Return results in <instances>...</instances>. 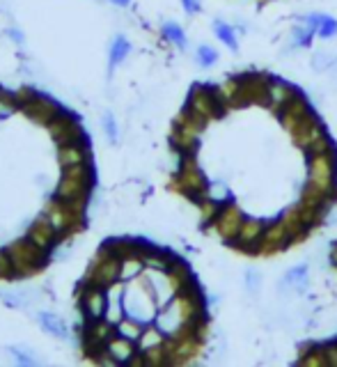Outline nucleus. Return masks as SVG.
<instances>
[{"label":"nucleus","instance_id":"412c9836","mask_svg":"<svg viewBox=\"0 0 337 367\" xmlns=\"http://www.w3.org/2000/svg\"><path fill=\"white\" fill-rule=\"evenodd\" d=\"M282 223H285V227H287V232L292 234V241H303L307 236V232L312 227H309V223L303 219V214H301V207L296 205L292 209H287L285 214H282Z\"/></svg>","mask_w":337,"mask_h":367},{"label":"nucleus","instance_id":"b1692460","mask_svg":"<svg viewBox=\"0 0 337 367\" xmlns=\"http://www.w3.org/2000/svg\"><path fill=\"white\" fill-rule=\"evenodd\" d=\"M131 53V42L124 35H115L113 44H110V51H108V71L113 74L117 67H120L124 60L129 58Z\"/></svg>","mask_w":337,"mask_h":367},{"label":"nucleus","instance_id":"39448f33","mask_svg":"<svg viewBox=\"0 0 337 367\" xmlns=\"http://www.w3.org/2000/svg\"><path fill=\"white\" fill-rule=\"evenodd\" d=\"M227 108L230 106L220 99L216 87H193L188 104H186V111L191 115H195L197 120H202L204 124L213 118H220Z\"/></svg>","mask_w":337,"mask_h":367},{"label":"nucleus","instance_id":"6ab92c4d","mask_svg":"<svg viewBox=\"0 0 337 367\" xmlns=\"http://www.w3.org/2000/svg\"><path fill=\"white\" fill-rule=\"evenodd\" d=\"M28 239L32 243H37L39 248L48 250V248H53L55 239H58V230H55L53 223L46 219V214H41L30 225V230H28Z\"/></svg>","mask_w":337,"mask_h":367},{"label":"nucleus","instance_id":"1a4fd4ad","mask_svg":"<svg viewBox=\"0 0 337 367\" xmlns=\"http://www.w3.org/2000/svg\"><path fill=\"white\" fill-rule=\"evenodd\" d=\"M122 278V260L115 255L101 253L99 260L92 264L87 274V282L94 285V287H103L108 289L110 285H115Z\"/></svg>","mask_w":337,"mask_h":367},{"label":"nucleus","instance_id":"6e6552de","mask_svg":"<svg viewBox=\"0 0 337 367\" xmlns=\"http://www.w3.org/2000/svg\"><path fill=\"white\" fill-rule=\"evenodd\" d=\"M46 219L53 223V227L58 230V234L62 232H72L80 225L83 221V205L80 202H62V200H53L46 205Z\"/></svg>","mask_w":337,"mask_h":367},{"label":"nucleus","instance_id":"aec40b11","mask_svg":"<svg viewBox=\"0 0 337 367\" xmlns=\"http://www.w3.org/2000/svg\"><path fill=\"white\" fill-rule=\"evenodd\" d=\"M83 310H85V315L89 319H99L106 315L108 296H106V291H103V287L89 285V289L85 291V296H83Z\"/></svg>","mask_w":337,"mask_h":367},{"label":"nucleus","instance_id":"423d86ee","mask_svg":"<svg viewBox=\"0 0 337 367\" xmlns=\"http://www.w3.org/2000/svg\"><path fill=\"white\" fill-rule=\"evenodd\" d=\"M175 188L182 191L184 195H188L193 202H202L206 198V191H209V184H206L204 175L199 173V168L193 161V154L184 156V163L179 168V173L175 177Z\"/></svg>","mask_w":337,"mask_h":367},{"label":"nucleus","instance_id":"f3484780","mask_svg":"<svg viewBox=\"0 0 337 367\" xmlns=\"http://www.w3.org/2000/svg\"><path fill=\"white\" fill-rule=\"evenodd\" d=\"M309 113H312V108H309V104H307L305 99H303V94L298 92L296 97H292L285 106L280 108L278 118H280L282 126H285L287 131H294L296 124H298L301 120H305Z\"/></svg>","mask_w":337,"mask_h":367},{"label":"nucleus","instance_id":"393cba45","mask_svg":"<svg viewBox=\"0 0 337 367\" xmlns=\"http://www.w3.org/2000/svg\"><path fill=\"white\" fill-rule=\"evenodd\" d=\"M296 94H298V92H296L292 85L282 83V80H273V83H271V99H268V106H271L273 111L278 113L289 99L296 97Z\"/></svg>","mask_w":337,"mask_h":367},{"label":"nucleus","instance_id":"ddd939ff","mask_svg":"<svg viewBox=\"0 0 337 367\" xmlns=\"http://www.w3.org/2000/svg\"><path fill=\"white\" fill-rule=\"evenodd\" d=\"M19 108L32 122H39V124H48V122L55 120L60 115L58 104H55V101H51L48 97H41V94H37V92H32V97H28Z\"/></svg>","mask_w":337,"mask_h":367},{"label":"nucleus","instance_id":"a878e982","mask_svg":"<svg viewBox=\"0 0 337 367\" xmlns=\"http://www.w3.org/2000/svg\"><path fill=\"white\" fill-rule=\"evenodd\" d=\"M161 35H163L165 42L175 44L177 49H186V32H184V28H182V25H179V23H175V21L163 23Z\"/></svg>","mask_w":337,"mask_h":367},{"label":"nucleus","instance_id":"7ed1b4c3","mask_svg":"<svg viewBox=\"0 0 337 367\" xmlns=\"http://www.w3.org/2000/svg\"><path fill=\"white\" fill-rule=\"evenodd\" d=\"M7 255H10V260H12L14 276H32L44 269V264H46V250L39 248L37 243H32L28 236L17 243H12V246L7 248Z\"/></svg>","mask_w":337,"mask_h":367},{"label":"nucleus","instance_id":"72a5a7b5","mask_svg":"<svg viewBox=\"0 0 337 367\" xmlns=\"http://www.w3.org/2000/svg\"><path fill=\"white\" fill-rule=\"evenodd\" d=\"M312 37H314V30L309 28L307 23L296 25V28H294V44H296V46H309Z\"/></svg>","mask_w":337,"mask_h":367},{"label":"nucleus","instance_id":"4c0bfd02","mask_svg":"<svg viewBox=\"0 0 337 367\" xmlns=\"http://www.w3.org/2000/svg\"><path fill=\"white\" fill-rule=\"evenodd\" d=\"M186 14H199V10H202V3L199 0H182Z\"/></svg>","mask_w":337,"mask_h":367},{"label":"nucleus","instance_id":"c9c22d12","mask_svg":"<svg viewBox=\"0 0 337 367\" xmlns=\"http://www.w3.org/2000/svg\"><path fill=\"white\" fill-rule=\"evenodd\" d=\"M103 131H106L110 142H117V138H120V129H117V120L113 113L103 115Z\"/></svg>","mask_w":337,"mask_h":367},{"label":"nucleus","instance_id":"20e7f679","mask_svg":"<svg viewBox=\"0 0 337 367\" xmlns=\"http://www.w3.org/2000/svg\"><path fill=\"white\" fill-rule=\"evenodd\" d=\"M122 308L127 310V315L131 319H135V322H140V324L149 322V319L154 317L156 296L144 278H140L135 285H131V289L122 298Z\"/></svg>","mask_w":337,"mask_h":367},{"label":"nucleus","instance_id":"f03ea898","mask_svg":"<svg viewBox=\"0 0 337 367\" xmlns=\"http://www.w3.org/2000/svg\"><path fill=\"white\" fill-rule=\"evenodd\" d=\"M92 186V170L89 163H78V166L62 168V177L55 186V200L62 202H80L85 205V198Z\"/></svg>","mask_w":337,"mask_h":367},{"label":"nucleus","instance_id":"2eb2a0df","mask_svg":"<svg viewBox=\"0 0 337 367\" xmlns=\"http://www.w3.org/2000/svg\"><path fill=\"white\" fill-rule=\"evenodd\" d=\"M48 133H51V138L58 142V145H69V142H78L83 140V129L80 124L76 122L74 118H69V115H58L55 120H51L46 124Z\"/></svg>","mask_w":337,"mask_h":367},{"label":"nucleus","instance_id":"7c9ffc66","mask_svg":"<svg viewBox=\"0 0 337 367\" xmlns=\"http://www.w3.org/2000/svg\"><path fill=\"white\" fill-rule=\"evenodd\" d=\"M316 35H319L321 39H330L333 35H337V21H335V19L321 14L319 16V25H316Z\"/></svg>","mask_w":337,"mask_h":367},{"label":"nucleus","instance_id":"473e14b6","mask_svg":"<svg viewBox=\"0 0 337 367\" xmlns=\"http://www.w3.org/2000/svg\"><path fill=\"white\" fill-rule=\"evenodd\" d=\"M195 58H197V65H199V67H213V65L218 63L216 49H211V46H206V44L199 46L197 53H195Z\"/></svg>","mask_w":337,"mask_h":367},{"label":"nucleus","instance_id":"5701e85b","mask_svg":"<svg viewBox=\"0 0 337 367\" xmlns=\"http://www.w3.org/2000/svg\"><path fill=\"white\" fill-rule=\"evenodd\" d=\"M39 326L44 329V333H48L51 337L58 340H67L69 337V326L62 317L53 315V312H39Z\"/></svg>","mask_w":337,"mask_h":367},{"label":"nucleus","instance_id":"a211bd4d","mask_svg":"<svg viewBox=\"0 0 337 367\" xmlns=\"http://www.w3.org/2000/svg\"><path fill=\"white\" fill-rule=\"evenodd\" d=\"M135 356V346H133V340L124 337V335H113L108 340L106 344V351H103L101 358L110 360V363L115 365H124V363H131V358Z\"/></svg>","mask_w":337,"mask_h":367},{"label":"nucleus","instance_id":"58836bf2","mask_svg":"<svg viewBox=\"0 0 337 367\" xmlns=\"http://www.w3.org/2000/svg\"><path fill=\"white\" fill-rule=\"evenodd\" d=\"M113 5H117V8H129L131 5V0H110Z\"/></svg>","mask_w":337,"mask_h":367},{"label":"nucleus","instance_id":"e433bc0d","mask_svg":"<svg viewBox=\"0 0 337 367\" xmlns=\"http://www.w3.org/2000/svg\"><path fill=\"white\" fill-rule=\"evenodd\" d=\"M12 276H14V267L10 255H7V250H0V278H12Z\"/></svg>","mask_w":337,"mask_h":367},{"label":"nucleus","instance_id":"0eeeda50","mask_svg":"<svg viewBox=\"0 0 337 367\" xmlns=\"http://www.w3.org/2000/svg\"><path fill=\"white\" fill-rule=\"evenodd\" d=\"M241 78V90H239V101L237 106L241 104H264L268 106V99H271V83L273 78L266 76V74L259 71H250L243 74Z\"/></svg>","mask_w":337,"mask_h":367},{"label":"nucleus","instance_id":"cd10ccee","mask_svg":"<svg viewBox=\"0 0 337 367\" xmlns=\"http://www.w3.org/2000/svg\"><path fill=\"white\" fill-rule=\"evenodd\" d=\"M213 32H216V37L223 42L230 51H237L239 49V42H237V35H234V28L230 23L225 21H213Z\"/></svg>","mask_w":337,"mask_h":367},{"label":"nucleus","instance_id":"c756f323","mask_svg":"<svg viewBox=\"0 0 337 367\" xmlns=\"http://www.w3.org/2000/svg\"><path fill=\"white\" fill-rule=\"evenodd\" d=\"M301 365H305V367H323V365H328L326 346H321V349H309L305 356L301 358Z\"/></svg>","mask_w":337,"mask_h":367},{"label":"nucleus","instance_id":"4be33fe9","mask_svg":"<svg viewBox=\"0 0 337 367\" xmlns=\"http://www.w3.org/2000/svg\"><path fill=\"white\" fill-rule=\"evenodd\" d=\"M58 161L62 168L78 166V163H87V149L78 142H69V145L58 147Z\"/></svg>","mask_w":337,"mask_h":367},{"label":"nucleus","instance_id":"9b49d317","mask_svg":"<svg viewBox=\"0 0 337 367\" xmlns=\"http://www.w3.org/2000/svg\"><path fill=\"white\" fill-rule=\"evenodd\" d=\"M266 223L259 219H243V225H241L237 239L232 241L234 248L243 250V253H259L261 246V236H264Z\"/></svg>","mask_w":337,"mask_h":367},{"label":"nucleus","instance_id":"4468645a","mask_svg":"<svg viewBox=\"0 0 337 367\" xmlns=\"http://www.w3.org/2000/svg\"><path fill=\"white\" fill-rule=\"evenodd\" d=\"M292 234L287 232L285 223L282 221H273L268 223L264 230V236H261V246L257 255H275L280 250H285L287 246H292Z\"/></svg>","mask_w":337,"mask_h":367},{"label":"nucleus","instance_id":"ea45409f","mask_svg":"<svg viewBox=\"0 0 337 367\" xmlns=\"http://www.w3.org/2000/svg\"><path fill=\"white\" fill-rule=\"evenodd\" d=\"M330 260H333V264H335V267H337V243H335V246H333V255H330Z\"/></svg>","mask_w":337,"mask_h":367},{"label":"nucleus","instance_id":"f704fd0d","mask_svg":"<svg viewBox=\"0 0 337 367\" xmlns=\"http://www.w3.org/2000/svg\"><path fill=\"white\" fill-rule=\"evenodd\" d=\"M7 351L12 353V358L17 360L19 365H23V367H32V365H37V360H34L32 353L23 351V349H21V346H10V349H7Z\"/></svg>","mask_w":337,"mask_h":367},{"label":"nucleus","instance_id":"2f4dec72","mask_svg":"<svg viewBox=\"0 0 337 367\" xmlns=\"http://www.w3.org/2000/svg\"><path fill=\"white\" fill-rule=\"evenodd\" d=\"M305 280H307V264H301V267L289 271V274L285 276V280H282V285H294V287H298L301 285L303 287Z\"/></svg>","mask_w":337,"mask_h":367},{"label":"nucleus","instance_id":"f257e3e1","mask_svg":"<svg viewBox=\"0 0 337 367\" xmlns=\"http://www.w3.org/2000/svg\"><path fill=\"white\" fill-rule=\"evenodd\" d=\"M307 181L301 193V205L330 207L337 195V156L333 149L307 156Z\"/></svg>","mask_w":337,"mask_h":367},{"label":"nucleus","instance_id":"f8f14e48","mask_svg":"<svg viewBox=\"0 0 337 367\" xmlns=\"http://www.w3.org/2000/svg\"><path fill=\"white\" fill-rule=\"evenodd\" d=\"M294 135V142L298 145L303 152H309L316 142H319L321 138H326V131H323V126H321V122L316 120V115L314 113H309L305 120H301L298 124H296L294 131H289Z\"/></svg>","mask_w":337,"mask_h":367},{"label":"nucleus","instance_id":"9d476101","mask_svg":"<svg viewBox=\"0 0 337 367\" xmlns=\"http://www.w3.org/2000/svg\"><path fill=\"white\" fill-rule=\"evenodd\" d=\"M243 212L239 209V205H234V202H225L223 209H220V214L216 216V221H213V227H216V232L220 234V239H225L227 243H232L237 239L241 225H243Z\"/></svg>","mask_w":337,"mask_h":367},{"label":"nucleus","instance_id":"dca6fc26","mask_svg":"<svg viewBox=\"0 0 337 367\" xmlns=\"http://www.w3.org/2000/svg\"><path fill=\"white\" fill-rule=\"evenodd\" d=\"M113 335H115L113 324L106 322L103 317L92 319V324H89L87 331H85V346H89V353H92V356H94V351H99L96 353V358H101L103 351H106L108 340Z\"/></svg>","mask_w":337,"mask_h":367},{"label":"nucleus","instance_id":"c85d7f7f","mask_svg":"<svg viewBox=\"0 0 337 367\" xmlns=\"http://www.w3.org/2000/svg\"><path fill=\"white\" fill-rule=\"evenodd\" d=\"M142 324L140 322H135V319H124V322L117 326V333L120 335H124V337H129V340H133V342H138L140 340V335H142Z\"/></svg>","mask_w":337,"mask_h":367},{"label":"nucleus","instance_id":"bb28decb","mask_svg":"<svg viewBox=\"0 0 337 367\" xmlns=\"http://www.w3.org/2000/svg\"><path fill=\"white\" fill-rule=\"evenodd\" d=\"M165 344V333L158 329H144L140 340H138V349L140 351H147V349H154V346H161Z\"/></svg>","mask_w":337,"mask_h":367}]
</instances>
